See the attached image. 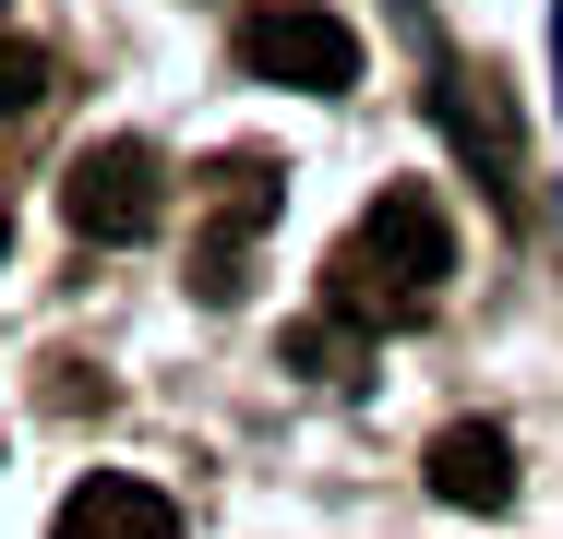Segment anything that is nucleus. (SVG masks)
<instances>
[{
	"mask_svg": "<svg viewBox=\"0 0 563 539\" xmlns=\"http://www.w3.org/2000/svg\"><path fill=\"white\" fill-rule=\"evenodd\" d=\"M444 276H455L444 205H432L420 180H396V193H384V205H372L336 252H324V312L372 323V336H396V323H420L432 300H444Z\"/></svg>",
	"mask_w": 563,
	"mask_h": 539,
	"instance_id": "f257e3e1",
	"label": "nucleus"
},
{
	"mask_svg": "<svg viewBox=\"0 0 563 539\" xmlns=\"http://www.w3.org/2000/svg\"><path fill=\"white\" fill-rule=\"evenodd\" d=\"M240 61L288 97H347L360 85V36H347L324 0H252L240 12Z\"/></svg>",
	"mask_w": 563,
	"mask_h": 539,
	"instance_id": "f03ea898",
	"label": "nucleus"
},
{
	"mask_svg": "<svg viewBox=\"0 0 563 539\" xmlns=\"http://www.w3.org/2000/svg\"><path fill=\"white\" fill-rule=\"evenodd\" d=\"M60 216H73L85 240H144V228L168 216V156H156L144 132L85 144V156H73V180H60Z\"/></svg>",
	"mask_w": 563,
	"mask_h": 539,
	"instance_id": "7ed1b4c3",
	"label": "nucleus"
},
{
	"mask_svg": "<svg viewBox=\"0 0 563 539\" xmlns=\"http://www.w3.org/2000/svg\"><path fill=\"white\" fill-rule=\"evenodd\" d=\"M420 480L444 492L455 516H504V504H516V443H504L492 420H444L432 443H420Z\"/></svg>",
	"mask_w": 563,
	"mask_h": 539,
	"instance_id": "20e7f679",
	"label": "nucleus"
},
{
	"mask_svg": "<svg viewBox=\"0 0 563 539\" xmlns=\"http://www.w3.org/2000/svg\"><path fill=\"white\" fill-rule=\"evenodd\" d=\"M48 539H180V504L144 492V480H120V468H97V480H73V504H60Z\"/></svg>",
	"mask_w": 563,
	"mask_h": 539,
	"instance_id": "39448f33",
	"label": "nucleus"
},
{
	"mask_svg": "<svg viewBox=\"0 0 563 539\" xmlns=\"http://www.w3.org/2000/svg\"><path fill=\"white\" fill-rule=\"evenodd\" d=\"M288 360H300V372H312V384H360V372H372V323H288Z\"/></svg>",
	"mask_w": 563,
	"mask_h": 539,
	"instance_id": "423d86ee",
	"label": "nucleus"
},
{
	"mask_svg": "<svg viewBox=\"0 0 563 539\" xmlns=\"http://www.w3.org/2000/svg\"><path fill=\"white\" fill-rule=\"evenodd\" d=\"M36 97H60V61H48V36H0V120H24Z\"/></svg>",
	"mask_w": 563,
	"mask_h": 539,
	"instance_id": "0eeeda50",
	"label": "nucleus"
},
{
	"mask_svg": "<svg viewBox=\"0 0 563 539\" xmlns=\"http://www.w3.org/2000/svg\"><path fill=\"white\" fill-rule=\"evenodd\" d=\"M205 180H217V216H240V228L276 216V156H217Z\"/></svg>",
	"mask_w": 563,
	"mask_h": 539,
	"instance_id": "6e6552de",
	"label": "nucleus"
}]
</instances>
